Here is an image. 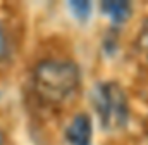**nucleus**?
<instances>
[{
  "label": "nucleus",
  "mask_w": 148,
  "mask_h": 145,
  "mask_svg": "<svg viewBox=\"0 0 148 145\" xmlns=\"http://www.w3.org/2000/svg\"><path fill=\"white\" fill-rule=\"evenodd\" d=\"M93 124L88 114L81 112L69 123L66 128V140L69 145H91Z\"/></svg>",
  "instance_id": "3"
},
{
  "label": "nucleus",
  "mask_w": 148,
  "mask_h": 145,
  "mask_svg": "<svg viewBox=\"0 0 148 145\" xmlns=\"http://www.w3.org/2000/svg\"><path fill=\"white\" fill-rule=\"evenodd\" d=\"M102 10L105 16L110 17L112 23L122 24L131 16V3L122 0H109V2H102Z\"/></svg>",
  "instance_id": "4"
},
{
  "label": "nucleus",
  "mask_w": 148,
  "mask_h": 145,
  "mask_svg": "<svg viewBox=\"0 0 148 145\" xmlns=\"http://www.w3.org/2000/svg\"><path fill=\"white\" fill-rule=\"evenodd\" d=\"M91 106L103 130L117 131L127 124L129 119L127 97L119 83L115 81L98 83L91 90Z\"/></svg>",
  "instance_id": "2"
},
{
  "label": "nucleus",
  "mask_w": 148,
  "mask_h": 145,
  "mask_svg": "<svg viewBox=\"0 0 148 145\" xmlns=\"http://www.w3.org/2000/svg\"><path fill=\"white\" fill-rule=\"evenodd\" d=\"M69 9L79 21H86L91 14V3L90 2H69Z\"/></svg>",
  "instance_id": "5"
},
{
  "label": "nucleus",
  "mask_w": 148,
  "mask_h": 145,
  "mask_svg": "<svg viewBox=\"0 0 148 145\" xmlns=\"http://www.w3.org/2000/svg\"><path fill=\"white\" fill-rule=\"evenodd\" d=\"M5 144V138H3V133L0 131V145H3Z\"/></svg>",
  "instance_id": "7"
},
{
  "label": "nucleus",
  "mask_w": 148,
  "mask_h": 145,
  "mask_svg": "<svg viewBox=\"0 0 148 145\" xmlns=\"http://www.w3.org/2000/svg\"><path fill=\"white\" fill-rule=\"evenodd\" d=\"M81 83L79 68L73 61L48 59L40 62L33 72L36 95L47 104H62L77 92Z\"/></svg>",
  "instance_id": "1"
},
{
  "label": "nucleus",
  "mask_w": 148,
  "mask_h": 145,
  "mask_svg": "<svg viewBox=\"0 0 148 145\" xmlns=\"http://www.w3.org/2000/svg\"><path fill=\"white\" fill-rule=\"evenodd\" d=\"M9 55V45H7V38H5V33L0 26V62Z\"/></svg>",
  "instance_id": "6"
}]
</instances>
